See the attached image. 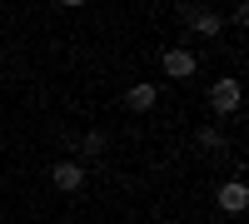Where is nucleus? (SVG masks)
<instances>
[{
  "label": "nucleus",
  "instance_id": "1",
  "mask_svg": "<svg viewBox=\"0 0 249 224\" xmlns=\"http://www.w3.org/2000/svg\"><path fill=\"white\" fill-rule=\"evenodd\" d=\"M239 80H214V85H210V110L214 115H234L239 110Z\"/></svg>",
  "mask_w": 249,
  "mask_h": 224
},
{
  "label": "nucleus",
  "instance_id": "2",
  "mask_svg": "<svg viewBox=\"0 0 249 224\" xmlns=\"http://www.w3.org/2000/svg\"><path fill=\"white\" fill-rule=\"evenodd\" d=\"M50 185H55V190H65V194H75L80 185H85V165H80V159H55Z\"/></svg>",
  "mask_w": 249,
  "mask_h": 224
},
{
  "label": "nucleus",
  "instance_id": "3",
  "mask_svg": "<svg viewBox=\"0 0 249 224\" xmlns=\"http://www.w3.org/2000/svg\"><path fill=\"white\" fill-rule=\"evenodd\" d=\"M199 70V60H195V50H184V45H175V50H164V75L170 80H190Z\"/></svg>",
  "mask_w": 249,
  "mask_h": 224
},
{
  "label": "nucleus",
  "instance_id": "4",
  "mask_svg": "<svg viewBox=\"0 0 249 224\" xmlns=\"http://www.w3.org/2000/svg\"><path fill=\"white\" fill-rule=\"evenodd\" d=\"M179 20H190L195 35H219V25H224L214 10H199V5H179Z\"/></svg>",
  "mask_w": 249,
  "mask_h": 224
},
{
  "label": "nucleus",
  "instance_id": "5",
  "mask_svg": "<svg viewBox=\"0 0 249 224\" xmlns=\"http://www.w3.org/2000/svg\"><path fill=\"white\" fill-rule=\"evenodd\" d=\"M124 105H130L135 115H150L160 105V90L150 85V80H140V85H130V95H124Z\"/></svg>",
  "mask_w": 249,
  "mask_h": 224
},
{
  "label": "nucleus",
  "instance_id": "6",
  "mask_svg": "<svg viewBox=\"0 0 249 224\" xmlns=\"http://www.w3.org/2000/svg\"><path fill=\"white\" fill-rule=\"evenodd\" d=\"M244 205H249L244 179H230V185H219V209H224V214H244Z\"/></svg>",
  "mask_w": 249,
  "mask_h": 224
},
{
  "label": "nucleus",
  "instance_id": "7",
  "mask_svg": "<svg viewBox=\"0 0 249 224\" xmlns=\"http://www.w3.org/2000/svg\"><path fill=\"white\" fill-rule=\"evenodd\" d=\"M199 145H204V150H224V130L204 125V130H199Z\"/></svg>",
  "mask_w": 249,
  "mask_h": 224
},
{
  "label": "nucleus",
  "instance_id": "8",
  "mask_svg": "<svg viewBox=\"0 0 249 224\" xmlns=\"http://www.w3.org/2000/svg\"><path fill=\"white\" fill-rule=\"evenodd\" d=\"M80 150H90V155H100V150H105V135H100V130H95V135H85V139H80Z\"/></svg>",
  "mask_w": 249,
  "mask_h": 224
}]
</instances>
